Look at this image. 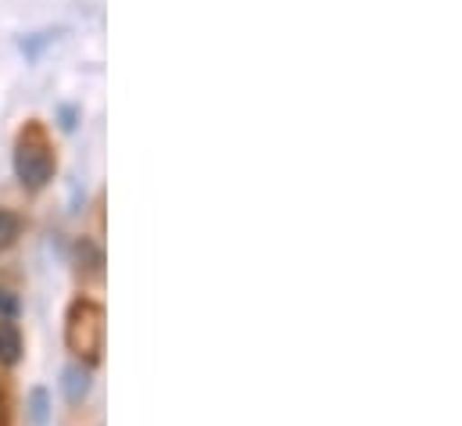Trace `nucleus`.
<instances>
[{
    "mask_svg": "<svg viewBox=\"0 0 462 426\" xmlns=\"http://www.w3.org/2000/svg\"><path fill=\"white\" fill-rule=\"evenodd\" d=\"M87 391H90L87 369H83V366H69V369H65V398H69V402H83Z\"/></svg>",
    "mask_w": 462,
    "mask_h": 426,
    "instance_id": "20e7f679",
    "label": "nucleus"
},
{
    "mask_svg": "<svg viewBox=\"0 0 462 426\" xmlns=\"http://www.w3.org/2000/svg\"><path fill=\"white\" fill-rule=\"evenodd\" d=\"M29 409H32V423L47 426V391H43V387H36V391L29 394Z\"/></svg>",
    "mask_w": 462,
    "mask_h": 426,
    "instance_id": "423d86ee",
    "label": "nucleus"
},
{
    "mask_svg": "<svg viewBox=\"0 0 462 426\" xmlns=\"http://www.w3.org/2000/svg\"><path fill=\"white\" fill-rule=\"evenodd\" d=\"M65 344L83 366H97L105 351V309L97 301H72L65 320Z\"/></svg>",
    "mask_w": 462,
    "mask_h": 426,
    "instance_id": "f257e3e1",
    "label": "nucleus"
},
{
    "mask_svg": "<svg viewBox=\"0 0 462 426\" xmlns=\"http://www.w3.org/2000/svg\"><path fill=\"white\" fill-rule=\"evenodd\" d=\"M18 229H22V222H18V215H14V212H7V208H0V251L14 244V236H18Z\"/></svg>",
    "mask_w": 462,
    "mask_h": 426,
    "instance_id": "39448f33",
    "label": "nucleus"
},
{
    "mask_svg": "<svg viewBox=\"0 0 462 426\" xmlns=\"http://www.w3.org/2000/svg\"><path fill=\"white\" fill-rule=\"evenodd\" d=\"M14 176H18V183L25 190H43L54 180V151H51L47 133L36 122L18 133V144H14Z\"/></svg>",
    "mask_w": 462,
    "mask_h": 426,
    "instance_id": "f03ea898",
    "label": "nucleus"
},
{
    "mask_svg": "<svg viewBox=\"0 0 462 426\" xmlns=\"http://www.w3.org/2000/svg\"><path fill=\"white\" fill-rule=\"evenodd\" d=\"M76 125V107H61V129H72Z\"/></svg>",
    "mask_w": 462,
    "mask_h": 426,
    "instance_id": "6e6552de",
    "label": "nucleus"
},
{
    "mask_svg": "<svg viewBox=\"0 0 462 426\" xmlns=\"http://www.w3.org/2000/svg\"><path fill=\"white\" fill-rule=\"evenodd\" d=\"M18 358H22V333L11 320H0V362L18 366Z\"/></svg>",
    "mask_w": 462,
    "mask_h": 426,
    "instance_id": "7ed1b4c3",
    "label": "nucleus"
},
{
    "mask_svg": "<svg viewBox=\"0 0 462 426\" xmlns=\"http://www.w3.org/2000/svg\"><path fill=\"white\" fill-rule=\"evenodd\" d=\"M14 316H18V298L0 287V320H14Z\"/></svg>",
    "mask_w": 462,
    "mask_h": 426,
    "instance_id": "0eeeda50",
    "label": "nucleus"
}]
</instances>
